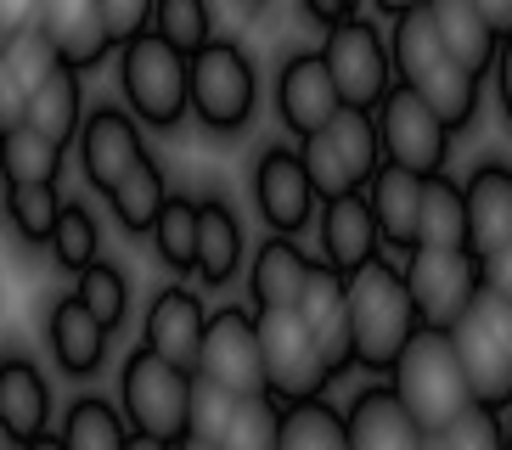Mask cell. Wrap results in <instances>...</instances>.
<instances>
[{
  "label": "cell",
  "instance_id": "obj_1",
  "mask_svg": "<svg viewBox=\"0 0 512 450\" xmlns=\"http://www.w3.org/2000/svg\"><path fill=\"white\" fill-rule=\"evenodd\" d=\"M389 51H394V79L417 90L451 130H467V124L479 119L484 79L451 57V45L439 40L428 6L389 17Z\"/></svg>",
  "mask_w": 512,
  "mask_h": 450
},
{
  "label": "cell",
  "instance_id": "obj_2",
  "mask_svg": "<svg viewBox=\"0 0 512 450\" xmlns=\"http://www.w3.org/2000/svg\"><path fill=\"white\" fill-rule=\"evenodd\" d=\"M422 327L417 299L406 287V270L394 265V254H377L349 276V338H355V366L366 372H394L400 349L411 344V332Z\"/></svg>",
  "mask_w": 512,
  "mask_h": 450
},
{
  "label": "cell",
  "instance_id": "obj_3",
  "mask_svg": "<svg viewBox=\"0 0 512 450\" xmlns=\"http://www.w3.org/2000/svg\"><path fill=\"white\" fill-rule=\"evenodd\" d=\"M389 377H394V394L406 400V411L428 428V434H439L445 422H456L467 405H473V383H467V372H462L451 327H428V321H422V327L411 332V344L400 349Z\"/></svg>",
  "mask_w": 512,
  "mask_h": 450
},
{
  "label": "cell",
  "instance_id": "obj_4",
  "mask_svg": "<svg viewBox=\"0 0 512 450\" xmlns=\"http://www.w3.org/2000/svg\"><path fill=\"white\" fill-rule=\"evenodd\" d=\"M119 90L141 124L175 130L192 107V57L147 29L130 45H119Z\"/></svg>",
  "mask_w": 512,
  "mask_h": 450
},
{
  "label": "cell",
  "instance_id": "obj_5",
  "mask_svg": "<svg viewBox=\"0 0 512 450\" xmlns=\"http://www.w3.org/2000/svg\"><path fill=\"white\" fill-rule=\"evenodd\" d=\"M299 158L316 180L321 203L344 192H366V180L383 169V135H377L372 107H338L327 130L299 141Z\"/></svg>",
  "mask_w": 512,
  "mask_h": 450
},
{
  "label": "cell",
  "instance_id": "obj_6",
  "mask_svg": "<svg viewBox=\"0 0 512 450\" xmlns=\"http://www.w3.org/2000/svg\"><path fill=\"white\" fill-rule=\"evenodd\" d=\"M451 344L473 383V400L507 411L512 405V304L479 287V299L451 321Z\"/></svg>",
  "mask_w": 512,
  "mask_h": 450
},
{
  "label": "cell",
  "instance_id": "obj_7",
  "mask_svg": "<svg viewBox=\"0 0 512 450\" xmlns=\"http://www.w3.org/2000/svg\"><path fill=\"white\" fill-rule=\"evenodd\" d=\"M119 405H124L130 434H152V439L181 445L186 411H192V372L175 366V360H164V355H152L141 344L119 372Z\"/></svg>",
  "mask_w": 512,
  "mask_h": 450
},
{
  "label": "cell",
  "instance_id": "obj_8",
  "mask_svg": "<svg viewBox=\"0 0 512 450\" xmlns=\"http://www.w3.org/2000/svg\"><path fill=\"white\" fill-rule=\"evenodd\" d=\"M254 107H259V74H254V57L237 40L214 34L203 51H192V113L203 130L237 135L254 119Z\"/></svg>",
  "mask_w": 512,
  "mask_h": 450
},
{
  "label": "cell",
  "instance_id": "obj_9",
  "mask_svg": "<svg viewBox=\"0 0 512 450\" xmlns=\"http://www.w3.org/2000/svg\"><path fill=\"white\" fill-rule=\"evenodd\" d=\"M259 349H265V383L282 405L321 400L332 383V366L321 355L316 332L304 327L299 304L293 310H259Z\"/></svg>",
  "mask_w": 512,
  "mask_h": 450
},
{
  "label": "cell",
  "instance_id": "obj_10",
  "mask_svg": "<svg viewBox=\"0 0 512 450\" xmlns=\"http://www.w3.org/2000/svg\"><path fill=\"white\" fill-rule=\"evenodd\" d=\"M321 57H327V74L338 85V96H344V107H377L394 90L389 34L361 12L321 34Z\"/></svg>",
  "mask_w": 512,
  "mask_h": 450
},
{
  "label": "cell",
  "instance_id": "obj_11",
  "mask_svg": "<svg viewBox=\"0 0 512 450\" xmlns=\"http://www.w3.org/2000/svg\"><path fill=\"white\" fill-rule=\"evenodd\" d=\"M377 119V135H383V158L400 169H417V175H439V169L451 164V124L439 119L434 107L422 102L411 85L394 79V90L383 102L372 107Z\"/></svg>",
  "mask_w": 512,
  "mask_h": 450
},
{
  "label": "cell",
  "instance_id": "obj_12",
  "mask_svg": "<svg viewBox=\"0 0 512 450\" xmlns=\"http://www.w3.org/2000/svg\"><path fill=\"white\" fill-rule=\"evenodd\" d=\"M400 270H406V287L428 327H451L484 287L473 248H411Z\"/></svg>",
  "mask_w": 512,
  "mask_h": 450
},
{
  "label": "cell",
  "instance_id": "obj_13",
  "mask_svg": "<svg viewBox=\"0 0 512 450\" xmlns=\"http://www.w3.org/2000/svg\"><path fill=\"white\" fill-rule=\"evenodd\" d=\"M254 203H259V220L271 231H282V237H299L304 225L321 214V192L310 180V169H304L299 147L271 141L254 158Z\"/></svg>",
  "mask_w": 512,
  "mask_h": 450
},
{
  "label": "cell",
  "instance_id": "obj_14",
  "mask_svg": "<svg viewBox=\"0 0 512 450\" xmlns=\"http://www.w3.org/2000/svg\"><path fill=\"white\" fill-rule=\"evenodd\" d=\"M197 372L214 377V383H226L242 400H248V394H271V383H265V349H259V315L237 310V304L214 310L209 332H203Z\"/></svg>",
  "mask_w": 512,
  "mask_h": 450
},
{
  "label": "cell",
  "instance_id": "obj_15",
  "mask_svg": "<svg viewBox=\"0 0 512 450\" xmlns=\"http://www.w3.org/2000/svg\"><path fill=\"white\" fill-rule=\"evenodd\" d=\"M141 158H147V141H141V124L124 107H91L85 113V124H79V169H85L96 192H113Z\"/></svg>",
  "mask_w": 512,
  "mask_h": 450
},
{
  "label": "cell",
  "instance_id": "obj_16",
  "mask_svg": "<svg viewBox=\"0 0 512 450\" xmlns=\"http://www.w3.org/2000/svg\"><path fill=\"white\" fill-rule=\"evenodd\" d=\"M344 107V96H338V85H332L327 74V57L316 51H293V57L282 62V74H276V113H282L287 135H316L332 124V113Z\"/></svg>",
  "mask_w": 512,
  "mask_h": 450
},
{
  "label": "cell",
  "instance_id": "obj_17",
  "mask_svg": "<svg viewBox=\"0 0 512 450\" xmlns=\"http://www.w3.org/2000/svg\"><path fill=\"white\" fill-rule=\"evenodd\" d=\"M304 327L316 332L321 355H327L332 377L355 366V338H349V276L332 270L327 259L310 265V282H304V299H299Z\"/></svg>",
  "mask_w": 512,
  "mask_h": 450
},
{
  "label": "cell",
  "instance_id": "obj_18",
  "mask_svg": "<svg viewBox=\"0 0 512 450\" xmlns=\"http://www.w3.org/2000/svg\"><path fill=\"white\" fill-rule=\"evenodd\" d=\"M316 231H321V259L332 270H344V276H355L361 265H372L383 254V231H377V214L366 203V192L327 197L316 214Z\"/></svg>",
  "mask_w": 512,
  "mask_h": 450
},
{
  "label": "cell",
  "instance_id": "obj_19",
  "mask_svg": "<svg viewBox=\"0 0 512 450\" xmlns=\"http://www.w3.org/2000/svg\"><path fill=\"white\" fill-rule=\"evenodd\" d=\"M349 450H422L428 428L406 411V400L394 394V383H372L349 400Z\"/></svg>",
  "mask_w": 512,
  "mask_h": 450
},
{
  "label": "cell",
  "instance_id": "obj_20",
  "mask_svg": "<svg viewBox=\"0 0 512 450\" xmlns=\"http://www.w3.org/2000/svg\"><path fill=\"white\" fill-rule=\"evenodd\" d=\"M46 40L57 45V57L68 68H96L107 51H119L113 34H107V17H102V0H40V17H34Z\"/></svg>",
  "mask_w": 512,
  "mask_h": 450
},
{
  "label": "cell",
  "instance_id": "obj_21",
  "mask_svg": "<svg viewBox=\"0 0 512 450\" xmlns=\"http://www.w3.org/2000/svg\"><path fill=\"white\" fill-rule=\"evenodd\" d=\"M467 192V248L473 254H496L512 242V164L484 158L473 175L462 180Z\"/></svg>",
  "mask_w": 512,
  "mask_h": 450
},
{
  "label": "cell",
  "instance_id": "obj_22",
  "mask_svg": "<svg viewBox=\"0 0 512 450\" xmlns=\"http://www.w3.org/2000/svg\"><path fill=\"white\" fill-rule=\"evenodd\" d=\"M203 332H209V310H203V299H197L192 287H164L147 304V349L175 360V366H186V372H197Z\"/></svg>",
  "mask_w": 512,
  "mask_h": 450
},
{
  "label": "cell",
  "instance_id": "obj_23",
  "mask_svg": "<svg viewBox=\"0 0 512 450\" xmlns=\"http://www.w3.org/2000/svg\"><path fill=\"white\" fill-rule=\"evenodd\" d=\"M422 186H428V175L400 169V164H389V158H383V169L366 180V203H372V214H377V231H383V248H389V254H411V248H417Z\"/></svg>",
  "mask_w": 512,
  "mask_h": 450
},
{
  "label": "cell",
  "instance_id": "obj_24",
  "mask_svg": "<svg viewBox=\"0 0 512 450\" xmlns=\"http://www.w3.org/2000/svg\"><path fill=\"white\" fill-rule=\"evenodd\" d=\"M46 338H51V355H57L62 372H74V377L102 372V360H107V327H102V315L79 299V293H68V299L51 304Z\"/></svg>",
  "mask_w": 512,
  "mask_h": 450
},
{
  "label": "cell",
  "instance_id": "obj_25",
  "mask_svg": "<svg viewBox=\"0 0 512 450\" xmlns=\"http://www.w3.org/2000/svg\"><path fill=\"white\" fill-rule=\"evenodd\" d=\"M51 422V389L40 366L23 355H6L0 360V434L12 445H29V439L46 434Z\"/></svg>",
  "mask_w": 512,
  "mask_h": 450
},
{
  "label": "cell",
  "instance_id": "obj_26",
  "mask_svg": "<svg viewBox=\"0 0 512 450\" xmlns=\"http://www.w3.org/2000/svg\"><path fill=\"white\" fill-rule=\"evenodd\" d=\"M310 265L316 259L304 254L293 237H265L254 254V270H248V293H254L259 310H293L304 299V282H310Z\"/></svg>",
  "mask_w": 512,
  "mask_h": 450
},
{
  "label": "cell",
  "instance_id": "obj_27",
  "mask_svg": "<svg viewBox=\"0 0 512 450\" xmlns=\"http://www.w3.org/2000/svg\"><path fill=\"white\" fill-rule=\"evenodd\" d=\"M428 17H434L439 40L451 45V57L462 68H473L479 79H490L501 51V29L479 12V0H428Z\"/></svg>",
  "mask_w": 512,
  "mask_h": 450
},
{
  "label": "cell",
  "instance_id": "obj_28",
  "mask_svg": "<svg viewBox=\"0 0 512 450\" xmlns=\"http://www.w3.org/2000/svg\"><path fill=\"white\" fill-rule=\"evenodd\" d=\"M242 265V225L226 197H197V276L203 282H231Z\"/></svg>",
  "mask_w": 512,
  "mask_h": 450
},
{
  "label": "cell",
  "instance_id": "obj_29",
  "mask_svg": "<svg viewBox=\"0 0 512 450\" xmlns=\"http://www.w3.org/2000/svg\"><path fill=\"white\" fill-rule=\"evenodd\" d=\"M417 248H467V192L445 169L428 175V186H422Z\"/></svg>",
  "mask_w": 512,
  "mask_h": 450
},
{
  "label": "cell",
  "instance_id": "obj_30",
  "mask_svg": "<svg viewBox=\"0 0 512 450\" xmlns=\"http://www.w3.org/2000/svg\"><path fill=\"white\" fill-rule=\"evenodd\" d=\"M29 124L40 135H51V141H79V124H85V90H79V68H68L62 62L57 74L46 79V85L29 96Z\"/></svg>",
  "mask_w": 512,
  "mask_h": 450
},
{
  "label": "cell",
  "instance_id": "obj_31",
  "mask_svg": "<svg viewBox=\"0 0 512 450\" xmlns=\"http://www.w3.org/2000/svg\"><path fill=\"white\" fill-rule=\"evenodd\" d=\"M107 203H113V220L124 225V231H152L158 225V214H164V203H169V180H164V169H158V158H141L130 175L107 192Z\"/></svg>",
  "mask_w": 512,
  "mask_h": 450
},
{
  "label": "cell",
  "instance_id": "obj_32",
  "mask_svg": "<svg viewBox=\"0 0 512 450\" xmlns=\"http://www.w3.org/2000/svg\"><path fill=\"white\" fill-rule=\"evenodd\" d=\"M282 450H349V422L327 400L282 405Z\"/></svg>",
  "mask_w": 512,
  "mask_h": 450
},
{
  "label": "cell",
  "instance_id": "obj_33",
  "mask_svg": "<svg viewBox=\"0 0 512 450\" xmlns=\"http://www.w3.org/2000/svg\"><path fill=\"white\" fill-rule=\"evenodd\" d=\"M62 439H68V450H124V445H130V422H124L107 400L85 394V400L68 405V417H62Z\"/></svg>",
  "mask_w": 512,
  "mask_h": 450
},
{
  "label": "cell",
  "instance_id": "obj_34",
  "mask_svg": "<svg viewBox=\"0 0 512 450\" xmlns=\"http://www.w3.org/2000/svg\"><path fill=\"white\" fill-rule=\"evenodd\" d=\"M6 214H12L17 237L51 242V225H57V214H62L57 180H6Z\"/></svg>",
  "mask_w": 512,
  "mask_h": 450
},
{
  "label": "cell",
  "instance_id": "obj_35",
  "mask_svg": "<svg viewBox=\"0 0 512 450\" xmlns=\"http://www.w3.org/2000/svg\"><path fill=\"white\" fill-rule=\"evenodd\" d=\"M220 450H282V400L276 394L237 400V417L220 434Z\"/></svg>",
  "mask_w": 512,
  "mask_h": 450
},
{
  "label": "cell",
  "instance_id": "obj_36",
  "mask_svg": "<svg viewBox=\"0 0 512 450\" xmlns=\"http://www.w3.org/2000/svg\"><path fill=\"white\" fill-rule=\"evenodd\" d=\"M152 248L169 270H197V197H175L169 192L164 214L152 225Z\"/></svg>",
  "mask_w": 512,
  "mask_h": 450
},
{
  "label": "cell",
  "instance_id": "obj_37",
  "mask_svg": "<svg viewBox=\"0 0 512 450\" xmlns=\"http://www.w3.org/2000/svg\"><path fill=\"white\" fill-rule=\"evenodd\" d=\"M152 34H164L175 51H203L214 40V6L209 0H158L152 6Z\"/></svg>",
  "mask_w": 512,
  "mask_h": 450
},
{
  "label": "cell",
  "instance_id": "obj_38",
  "mask_svg": "<svg viewBox=\"0 0 512 450\" xmlns=\"http://www.w3.org/2000/svg\"><path fill=\"white\" fill-rule=\"evenodd\" d=\"M0 62L12 68V74H17V85L29 90V96H34V90H40V85H46V79L62 68L57 45L46 40V29H40V23H29V29L6 34V45H0Z\"/></svg>",
  "mask_w": 512,
  "mask_h": 450
},
{
  "label": "cell",
  "instance_id": "obj_39",
  "mask_svg": "<svg viewBox=\"0 0 512 450\" xmlns=\"http://www.w3.org/2000/svg\"><path fill=\"white\" fill-rule=\"evenodd\" d=\"M62 141L40 135L34 124L6 130V180H57L62 175Z\"/></svg>",
  "mask_w": 512,
  "mask_h": 450
},
{
  "label": "cell",
  "instance_id": "obj_40",
  "mask_svg": "<svg viewBox=\"0 0 512 450\" xmlns=\"http://www.w3.org/2000/svg\"><path fill=\"white\" fill-rule=\"evenodd\" d=\"M237 400H242V394H231L226 383L192 372V411H186V434H192V439H214V445H220V434H226L231 417H237Z\"/></svg>",
  "mask_w": 512,
  "mask_h": 450
},
{
  "label": "cell",
  "instance_id": "obj_41",
  "mask_svg": "<svg viewBox=\"0 0 512 450\" xmlns=\"http://www.w3.org/2000/svg\"><path fill=\"white\" fill-rule=\"evenodd\" d=\"M79 299L91 304L102 315V327H124V310H130V282H124L119 265H107V259H91V265L79 270Z\"/></svg>",
  "mask_w": 512,
  "mask_h": 450
},
{
  "label": "cell",
  "instance_id": "obj_42",
  "mask_svg": "<svg viewBox=\"0 0 512 450\" xmlns=\"http://www.w3.org/2000/svg\"><path fill=\"white\" fill-rule=\"evenodd\" d=\"M96 220H91V209L85 203H62V214H57V225H51V254H57V265L62 270H85L91 259H102L96 254Z\"/></svg>",
  "mask_w": 512,
  "mask_h": 450
},
{
  "label": "cell",
  "instance_id": "obj_43",
  "mask_svg": "<svg viewBox=\"0 0 512 450\" xmlns=\"http://www.w3.org/2000/svg\"><path fill=\"white\" fill-rule=\"evenodd\" d=\"M439 439H445V450H507V428H501V411L496 405H467L456 422H445L439 428Z\"/></svg>",
  "mask_w": 512,
  "mask_h": 450
},
{
  "label": "cell",
  "instance_id": "obj_44",
  "mask_svg": "<svg viewBox=\"0 0 512 450\" xmlns=\"http://www.w3.org/2000/svg\"><path fill=\"white\" fill-rule=\"evenodd\" d=\"M152 6H158V0H102V17H107L113 45H130L136 34L152 29Z\"/></svg>",
  "mask_w": 512,
  "mask_h": 450
},
{
  "label": "cell",
  "instance_id": "obj_45",
  "mask_svg": "<svg viewBox=\"0 0 512 450\" xmlns=\"http://www.w3.org/2000/svg\"><path fill=\"white\" fill-rule=\"evenodd\" d=\"M17 124H29V90L0 62V130H17Z\"/></svg>",
  "mask_w": 512,
  "mask_h": 450
},
{
  "label": "cell",
  "instance_id": "obj_46",
  "mask_svg": "<svg viewBox=\"0 0 512 450\" xmlns=\"http://www.w3.org/2000/svg\"><path fill=\"white\" fill-rule=\"evenodd\" d=\"M479 276H484V287H490L496 299H507V304H512V242H507V248H496V254H484V259H479Z\"/></svg>",
  "mask_w": 512,
  "mask_h": 450
},
{
  "label": "cell",
  "instance_id": "obj_47",
  "mask_svg": "<svg viewBox=\"0 0 512 450\" xmlns=\"http://www.w3.org/2000/svg\"><path fill=\"white\" fill-rule=\"evenodd\" d=\"M355 6H361V0H299V17H304V23H316V29L327 34L332 23L355 17Z\"/></svg>",
  "mask_w": 512,
  "mask_h": 450
},
{
  "label": "cell",
  "instance_id": "obj_48",
  "mask_svg": "<svg viewBox=\"0 0 512 450\" xmlns=\"http://www.w3.org/2000/svg\"><path fill=\"white\" fill-rule=\"evenodd\" d=\"M490 85H496V102L512 124V29L501 34V51H496V68H490Z\"/></svg>",
  "mask_w": 512,
  "mask_h": 450
},
{
  "label": "cell",
  "instance_id": "obj_49",
  "mask_svg": "<svg viewBox=\"0 0 512 450\" xmlns=\"http://www.w3.org/2000/svg\"><path fill=\"white\" fill-rule=\"evenodd\" d=\"M34 17H40V0H0V29L6 34L29 29Z\"/></svg>",
  "mask_w": 512,
  "mask_h": 450
},
{
  "label": "cell",
  "instance_id": "obj_50",
  "mask_svg": "<svg viewBox=\"0 0 512 450\" xmlns=\"http://www.w3.org/2000/svg\"><path fill=\"white\" fill-rule=\"evenodd\" d=\"M479 12H484V17H490V23H496V29H501V34H507V29H512V0H479Z\"/></svg>",
  "mask_w": 512,
  "mask_h": 450
},
{
  "label": "cell",
  "instance_id": "obj_51",
  "mask_svg": "<svg viewBox=\"0 0 512 450\" xmlns=\"http://www.w3.org/2000/svg\"><path fill=\"white\" fill-rule=\"evenodd\" d=\"M383 17H400V12H417V6H428V0H372Z\"/></svg>",
  "mask_w": 512,
  "mask_h": 450
},
{
  "label": "cell",
  "instance_id": "obj_52",
  "mask_svg": "<svg viewBox=\"0 0 512 450\" xmlns=\"http://www.w3.org/2000/svg\"><path fill=\"white\" fill-rule=\"evenodd\" d=\"M124 450H175V445H169V439H152V434H130Z\"/></svg>",
  "mask_w": 512,
  "mask_h": 450
},
{
  "label": "cell",
  "instance_id": "obj_53",
  "mask_svg": "<svg viewBox=\"0 0 512 450\" xmlns=\"http://www.w3.org/2000/svg\"><path fill=\"white\" fill-rule=\"evenodd\" d=\"M23 450H68V439H51V434H40V439H29V445H23Z\"/></svg>",
  "mask_w": 512,
  "mask_h": 450
},
{
  "label": "cell",
  "instance_id": "obj_54",
  "mask_svg": "<svg viewBox=\"0 0 512 450\" xmlns=\"http://www.w3.org/2000/svg\"><path fill=\"white\" fill-rule=\"evenodd\" d=\"M175 450H220V445H214V439H192V434H186Z\"/></svg>",
  "mask_w": 512,
  "mask_h": 450
},
{
  "label": "cell",
  "instance_id": "obj_55",
  "mask_svg": "<svg viewBox=\"0 0 512 450\" xmlns=\"http://www.w3.org/2000/svg\"><path fill=\"white\" fill-rule=\"evenodd\" d=\"M237 6H242V12H248V17H259V12H265V6H271V0H237Z\"/></svg>",
  "mask_w": 512,
  "mask_h": 450
},
{
  "label": "cell",
  "instance_id": "obj_56",
  "mask_svg": "<svg viewBox=\"0 0 512 450\" xmlns=\"http://www.w3.org/2000/svg\"><path fill=\"white\" fill-rule=\"evenodd\" d=\"M422 450H445V439H439V434H428V439H422Z\"/></svg>",
  "mask_w": 512,
  "mask_h": 450
},
{
  "label": "cell",
  "instance_id": "obj_57",
  "mask_svg": "<svg viewBox=\"0 0 512 450\" xmlns=\"http://www.w3.org/2000/svg\"><path fill=\"white\" fill-rule=\"evenodd\" d=\"M0 180H6V130H0Z\"/></svg>",
  "mask_w": 512,
  "mask_h": 450
},
{
  "label": "cell",
  "instance_id": "obj_58",
  "mask_svg": "<svg viewBox=\"0 0 512 450\" xmlns=\"http://www.w3.org/2000/svg\"><path fill=\"white\" fill-rule=\"evenodd\" d=\"M507 450H512V428H507Z\"/></svg>",
  "mask_w": 512,
  "mask_h": 450
},
{
  "label": "cell",
  "instance_id": "obj_59",
  "mask_svg": "<svg viewBox=\"0 0 512 450\" xmlns=\"http://www.w3.org/2000/svg\"><path fill=\"white\" fill-rule=\"evenodd\" d=\"M0 45H6V29H0Z\"/></svg>",
  "mask_w": 512,
  "mask_h": 450
}]
</instances>
